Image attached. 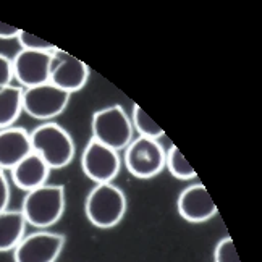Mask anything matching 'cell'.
Returning a JSON list of instances; mask_svg holds the SVG:
<instances>
[{
	"label": "cell",
	"instance_id": "obj_1",
	"mask_svg": "<svg viewBox=\"0 0 262 262\" xmlns=\"http://www.w3.org/2000/svg\"><path fill=\"white\" fill-rule=\"evenodd\" d=\"M31 138L33 152L41 156L50 170L67 167L75 157V143L70 133L54 122H46L34 128Z\"/></svg>",
	"mask_w": 262,
	"mask_h": 262
},
{
	"label": "cell",
	"instance_id": "obj_2",
	"mask_svg": "<svg viewBox=\"0 0 262 262\" xmlns=\"http://www.w3.org/2000/svg\"><path fill=\"white\" fill-rule=\"evenodd\" d=\"M21 212L28 225L49 228L62 219L65 212V189L62 185L39 186L26 193Z\"/></svg>",
	"mask_w": 262,
	"mask_h": 262
},
{
	"label": "cell",
	"instance_id": "obj_3",
	"mask_svg": "<svg viewBox=\"0 0 262 262\" xmlns=\"http://www.w3.org/2000/svg\"><path fill=\"white\" fill-rule=\"evenodd\" d=\"M86 217L97 228L117 227L126 212V196L114 183H100L86 198Z\"/></svg>",
	"mask_w": 262,
	"mask_h": 262
},
{
	"label": "cell",
	"instance_id": "obj_4",
	"mask_svg": "<svg viewBox=\"0 0 262 262\" xmlns=\"http://www.w3.org/2000/svg\"><path fill=\"white\" fill-rule=\"evenodd\" d=\"M93 139L114 150L126 149L135 139V129L131 118L122 105H110L100 108L93 115L91 122Z\"/></svg>",
	"mask_w": 262,
	"mask_h": 262
},
{
	"label": "cell",
	"instance_id": "obj_5",
	"mask_svg": "<svg viewBox=\"0 0 262 262\" xmlns=\"http://www.w3.org/2000/svg\"><path fill=\"white\" fill-rule=\"evenodd\" d=\"M125 165L136 178H152L165 168V150L159 141L138 136L125 149Z\"/></svg>",
	"mask_w": 262,
	"mask_h": 262
},
{
	"label": "cell",
	"instance_id": "obj_6",
	"mask_svg": "<svg viewBox=\"0 0 262 262\" xmlns=\"http://www.w3.org/2000/svg\"><path fill=\"white\" fill-rule=\"evenodd\" d=\"M70 96L52 83L23 89V110L36 120H52L67 108Z\"/></svg>",
	"mask_w": 262,
	"mask_h": 262
},
{
	"label": "cell",
	"instance_id": "obj_7",
	"mask_svg": "<svg viewBox=\"0 0 262 262\" xmlns=\"http://www.w3.org/2000/svg\"><path fill=\"white\" fill-rule=\"evenodd\" d=\"M81 167L86 177L93 180L96 185L112 183L120 172L122 160L117 150L91 139L83 150Z\"/></svg>",
	"mask_w": 262,
	"mask_h": 262
},
{
	"label": "cell",
	"instance_id": "obj_8",
	"mask_svg": "<svg viewBox=\"0 0 262 262\" xmlns=\"http://www.w3.org/2000/svg\"><path fill=\"white\" fill-rule=\"evenodd\" d=\"M65 246V236L54 231H36L13 249L15 262H55Z\"/></svg>",
	"mask_w": 262,
	"mask_h": 262
},
{
	"label": "cell",
	"instance_id": "obj_9",
	"mask_svg": "<svg viewBox=\"0 0 262 262\" xmlns=\"http://www.w3.org/2000/svg\"><path fill=\"white\" fill-rule=\"evenodd\" d=\"M88 78L89 68L84 62L60 49L55 50L52 55V63H50L49 83H52L68 94H73L86 86Z\"/></svg>",
	"mask_w": 262,
	"mask_h": 262
},
{
	"label": "cell",
	"instance_id": "obj_10",
	"mask_svg": "<svg viewBox=\"0 0 262 262\" xmlns=\"http://www.w3.org/2000/svg\"><path fill=\"white\" fill-rule=\"evenodd\" d=\"M52 55L54 54L33 52V50L18 52L16 57L12 60L13 79H16L25 89L49 83Z\"/></svg>",
	"mask_w": 262,
	"mask_h": 262
},
{
	"label": "cell",
	"instance_id": "obj_11",
	"mask_svg": "<svg viewBox=\"0 0 262 262\" xmlns=\"http://www.w3.org/2000/svg\"><path fill=\"white\" fill-rule=\"evenodd\" d=\"M178 214L191 224H203L217 214V206L204 185H189L180 193L177 201Z\"/></svg>",
	"mask_w": 262,
	"mask_h": 262
},
{
	"label": "cell",
	"instance_id": "obj_12",
	"mask_svg": "<svg viewBox=\"0 0 262 262\" xmlns=\"http://www.w3.org/2000/svg\"><path fill=\"white\" fill-rule=\"evenodd\" d=\"M31 152V138L25 128L10 126L0 129V168L2 170H12Z\"/></svg>",
	"mask_w": 262,
	"mask_h": 262
},
{
	"label": "cell",
	"instance_id": "obj_13",
	"mask_svg": "<svg viewBox=\"0 0 262 262\" xmlns=\"http://www.w3.org/2000/svg\"><path fill=\"white\" fill-rule=\"evenodd\" d=\"M10 172H12L13 183L19 189L29 193V191H33L39 186H44L47 183L50 168L42 160L41 156H37L36 152H31L18 165H15L12 170H10Z\"/></svg>",
	"mask_w": 262,
	"mask_h": 262
},
{
	"label": "cell",
	"instance_id": "obj_14",
	"mask_svg": "<svg viewBox=\"0 0 262 262\" xmlns=\"http://www.w3.org/2000/svg\"><path fill=\"white\" fill-rule=\"evenodd\" d=\"M26 220L21 210H5L0 214V253L13 251L25 238Z\"/></svg>",
	"mask_w": 262,
	"mask_h": 262
},
{
	"label": "cell",
	"instance_id": "obj_15",
	"mask_svg": "<svg viewBox=\"0 0 262 262\" xmlns=\"http://www.w3.org/2000/svg\"><path fill=\"white\" fill-rule=\"evenodd\" d=\"M23 112V89L15 84L0 88V129L13 126Z\"/></svg>",
	"mask_w": 262,
	"mask_h": 262
},
{
	"label": "cell",
	"instance_id": "obj_16",
	"mask_svg": "<svg viewBox=\"0 0 262 262\" xmlns=\"http://www.w3.org/2000/svg\"><path fill=\"white\" fill-rule=\"evenodd\" d=\"M131 123L133 129H136L141 138H149L159 141L164 136V129L160 128L152 118H150L138 104L133 105V115H131Z\"/></svg>",
	"mask_w": 262,
	"mask_h": 262
},
{
	"label": "cell",
	"instance_id": "obj_17",
	"mask_svg": "<svg viewBox=\"0 0 262 262\" xmlns=\"http://www.w3.org/2000/svg\"><path fill=\"white\" fill-rule=\"evenodd\" d=\"M165 168H168V172L178 180H191L196 177L194 168L189 165L177 146H172L165 152Z\"/></svg>",
	"mask_w": 262,
	"mask_h": 262
},
{
	"label": "cell",
	"instance_id": "obj_18",
	"mask_svg": "<svg viewBox=\"0 0 262 262\" xmlns=\"http://www.w3.org/2000/svg\"><path fill=\"white\" fill-rule=\"evenodd\" d=\"M18 42L21 44L23 50H33V52H49V54H54L57 47L54 44H50L47 41H44V39L37 37L34 34H29L26 31H19L18 34Z\"/></svg>",
	"mask_w": 262,
	"mask_h": 262
},
{
	"label": "cell",
	"instance_id": "obj_19",
	"mask_svg": "<svg viewBox=\"0 0 262 262\" xmlns=\"http://www.w3.org/2000/svg\"><path fill=\"white\" fill-rule=\"evenodd\" d=\"M214 262H239L236 248L230 236L222 238L214 251Z\"/></svg>",
	"mask_w": 262,
	"mask_h": 262
},
{
	"label": "cell",
	"instance_id": "obj_20",
	"mask_svg": "<svg viewBox=\"0 0 262 262\" xmlns=\"http://www.w3.org/2000/svg\"><path fill=\"white\" fill-rule=\"evenodd\" d=\"M13 67L12 60L0 54V88H5L8 84H13Z\"/></svg>",
	"mask_w": 262,
	"mask_h": 262
},
{
	"label": "cell",
	"instance_id": "obj_21",
	"mask_svg": "<svg viewBox=\"0 0 262 262\" xmlns=\"http://www.w3.org/2000/svg\"><path fill=\"white\" fill-rule=\"evenodd\" d=\"M10 201V185L7 177L0 172V214L5 212Z\"/></svg>",
	"mask_w": 262,
	"mask_h": 262
},
{
	"label": "cell",
	"instance_id": "obj_22",
	"mask_svg": "<svg viewBox=\"0 0 262 262\" xmlns=\"http://www.w3.org/2000/svg\"><path fill=\"white\" fill-rule=\"evenodd\" d=\"M19 31H21V29L0 21V39H16Z\"/></svg>",
	"mask_w": 262,
	"mask_h": 262
}]
</instances>
